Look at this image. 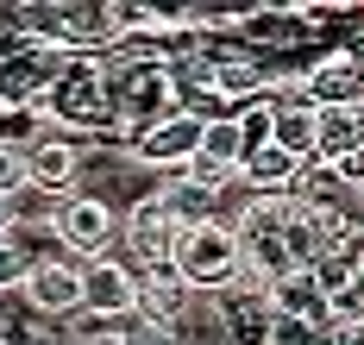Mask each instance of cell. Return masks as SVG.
Listing matches in <instances>:
<instances>
[{
  "instance_id": "484cf974",
  "label": "cell",
  "mask_w": 364,
  "mask_h": 345,
  "mask_svg": "<svg viewBox=\"0 0 364 345\" xmlns=\"http://www.w3.org/2000/svg\"><path fill=\"white\" fill-rule=\"evenodd\" d=\"M126 345H170V339H164V333H132Z\"/></svg>"
},
{
  "instance_id": "44dd1931",
  "label": "cell",
  "mask_w": 364,
  "mask_h": 345,
  "mask_svg": "<svg viewBox=\"0 0 364 345\" xmlns=\"http://www.w3.org/2000/svg\"><path fill=\"white\" fill-rule=\"evenodd\" d=\"M270 345H333V327H321V320H270Z\"/></svg>"
},
{
  "instance_id": "ba28073f",
  "label": "cell",
  "mask_w": 364,
  "mask_h": 345,
  "mask_svg": "<svg viewBox=\"0 0 364 345\" xmlns=\"http://www.w3.org/2000/svg\"><path fill=\"white\" fill-rule=\"evenodd\" d=\"M82 307L95 314H132L139 307V276L113 258H88L82 264Z\"/></svg>"
},
{
  "instance_id": "30bf717a",
  "label": "cell",
  "mask_w": 364,
  "mask_h": 345,
  "mask_svg": "<svg viewBox=\"0 0 364 345\" xmlns=\"http://www.w3.org/2000/svg\"><path fill=\"white\" fill-rule=\"evenodd\" d=\"M57 76H63L57 57H19V63H0V107H32V101H44Z\"/></svg>"
},
{
  "instance_id": "277c9868",
  "label": "cell",
  "mask_w": 364,
  "mask_h": 345,
  "mask_svg": "<svg viewBox=\"0 0 364 345\" xmlns=\"http://www.w3.org/2000/svg\"><path fill=\"white\" fill-rule=\"evenodd\" d=\"M201 138H208V119H195V114H170V119H157V126H145L139 132V145H132V157L139 163H157V170H176L182 176V163L201 151Z\"/></svg>"
},
{
  "instance_id": "7a4b0ae2",
  "label": "cell",
  "mask_w": 364,
  "mask_h": 345,
  "mask_svg": "<svg viewBox=\"0 0 364 345\" xmlns=\"http://www.w3.org/2000/svg\"><path fill=\"white\" fill-rule=\"evenodd\" d=\"M176 251H182V226L170 220V207L157 195H145L126 214V258L145 270V276H157V270H176Z\"/></svg>"
},
{
  "instance_id": "ac0fdd59",
  "label": "cell",
  "mask_w": 364,
  "mask_h": 345,
  "mask_svg": "<svg viewBox=\"0 0 364 345\" xmlns=\"http://www.w3.org/2000/svg\"><path fill=\"white\" fill-rule=\"evenodd\" d=\"M270 145H283L289 157H314V107L308 114H277V132H270Z\"/></svg>"
},
{
  "instance_id": "5b68a950",
  "label": "cell",
  "mask_w": 364,
  "mask_h": 345,
  "mask_svg": "<svg viewBox=\"0 0 364 345\" xmlns=\"http://www.w3.org/2000/svg\"><path fill=\"white\" fill-rule=\"evenodd\" d=\"M308 101L314 107H364V63L352 57V44L346 50H327L314 70H308Z\"/></svg>"
},
{
  "instance_id": "d6986e66",
  "label": "cell",
  "mask_w": 364,
  "mask_h": 345,
  "mask_svg": "<svg viewBox=\"0 0 364 345\" xmlns=\"http://www.w3.org/2000/svg\"><path fill=\"white\" fill-rule=\"evenodd\" d=\"M201 151L239 170V163H245V138H239V119H232V114H220L214 126H208V138H201Z\"/></svg>"
},
{
  "instance_id": "5bb4252c",
  "label": "cell",
  "mask_w": 364,
  "mask_h": 345,
  "mask_svg": "<svg viewBox=\"0 0 364 345\" xmlns=\"http://www.w3.org/2000/svg\"><path fill=\"white\" fill-rule=\"evenodd\" d=\"M295 170H301V157H289L283 145H264V151H252L239 163V189L245 195H289Z\"/></svg>"
},
{
  "instance_id": "7c38bea8",
  "label": "cell",
  "mask_w": 364,
  "mask_h": 345,
  "mask_svg": "<svg viewBox=\"0 0 364 345\" xmlns=\"http://www.w3.org/2000/svg\"><path fill=\"white\" fill-rule=\"evenodd\" d=\"M26 295H32V307H44V314H70V307H82V270L75 264H32V276H26Z\"/></svg>"
},
{
  "instance_id": "cb8c5ba5",
  "label": "cell",
  "mask_w": 364,
  "mask_h": 345,
  "mask_svg": "<svg viewBox=\"0 0 364 345\" xmlns=\"http://www.w3.org/2000/svg\"><path fill=\"white\" fill-rule=\"evenodd\" d=\"M333 345H364V320H333Z\"/></svg>"
},
{
  "instance_id": "603a6c76",
  "label": "cell",
  "mask_w": 364,
  "mask_h": 345,
  "mask_svg": "<svg viewBox=\"0 0 364 345\" xmlns=\"http://www.w3.org/2000/svg\"><path fill=\"white\" fill-rule=\"evenodd\" d=\"M26 182V151H13V145H0V195H13Z\"/></svg>"
},
{
  "instance_id": "2e32d148",
  "label": "cell",
  "mask_w": 364,
  "mask_h": 345,
  "mask_svg": "<svg viewBox=\"0 0 364 345\" xmlns=\"http://www.w3.org/2000/svg\"><path fill=\"white\" fill-rule=\"evenodd\" d=\"M157 201L170 207V220H176L182 232L214 226V220H220V195L201 189V182H188V176H170V189H157Z\"/></svg>"
},
{
  "instance_id": "3957f363",
  "label": "cell",
  "mask_w": 364,
  "mask_h": 345,
  "mask_svg": "<svg viewBox=\"0 0 364 345\" xmlns=\"http://www.w3.org/2000/svg\"><path fill=\"white\" fill-rule=\"evenodd\" d=\"M44 107L57 119H70V126H95V119L113 114L107 101V76H101V63H63V76L50 82V94H44Z\"/></svg>"
},
{
  "instance_id": "e0dca14e",
  "label": "cell",
  "mask_w": 364,
  "mask_h": 345,
  "mask_svg": "<svg viewBox=\"0 0 364 345\" xmlns=\"http://www.w3.org/2000/svg\"><path fill=\"white\" fill-rule=\"evenodd\" d=\"M364 151V132L352 107H314V157L321 163H339V157Z\"/></svg>"
},
{
  "instance_id": "8992f818",
  "label": "cell",
  "mask_w": 364,
  "mask_h": 345,
  "mask_svg": "<svg viewBox=\"0 0 364 345\" xmlns=\"http://www.w3.org/2000/svg\"><path fill=\"white\" fill-rule=\"evenodd\" d=\"M188 302H195V289L182 283L176 270H157V276L139 283V307H132V314L145 320V333H164V339H170L182 320H188Z\"/></svg>"
},
{
  "instance_id": "83f0119b",
  "label": "cell",
  "mask_w": 364,
  "mask_h": 345,
  "mask_svg": "<svg viewBox=\"0 0 364 345\" xmlns=\"http://www.w3.org/2000/svg\"><path fill=\"white\" fill-rule=\"evenodd\" d=\"M358 245H364V220H358Z\"/></svg>"
},
{
  "instance_id": "d4e9b609",
  "label": "cell",
  "mask_w": 364,
  "mask_h": 345,
  "mask_svg": "<svg viewBox=\"0 0 364 345\" xmlns=\"http://www.w3.org/2000/svg\"><path fill=\"white\" fill-rule=\"evenodd\" d=\"M13 232V195H0V239Z\"/></svg>"
},
{
  "instance_id": "ffe728a7",
  "label": "cell",
  "mask_w": 364,
  "mask_h": 345,
  "mask_svg": "<svg viewBox=\"0 0 364 345\" xmlns=\"http://www.w3.org/2000/svg\"><path fill=\"white\" fill-rule=\"evenodd\" d=\"M182 176H188V182H201V189H214V195H226L232 182H239V170H232V163H220V157H208V151L188 157V163H182Z\"/></svg>"
},
{
  "instance_id": "4316f807",
  "label": "cell",
  "mask_w": 364,
  "mask_h": 345,
  "mask_svg": "<svg viewBox=\"0 0 364 345\" xmlns=\"http://www.w3.org/2000/svg\"><path fill=\"white\" fill-rule=\"evenodd\" d=\"M358 132H364V107H358Z\"/></svg>"
},
{
  "instance_id": "8fae6325",
  "label": "cell",
  "mask_w": 364,
  "mask_h": 345,
  "mask_svg": "<svg viewBox=\"0 0 364 345\" xmlns=\"http://www.w3.org/2000/svg\"><path fill=\"white\" fill-rule=\"evenodd\" d=\"M270 314H283V320H321V327H333L327 295H321L314 270H289L283 283H270Z\"/></svg>"
},
{
  "instance_id": "9c48e42d",
  "label": "cell",
  "mask_w": 364,
  "mask_h": 345,
  "mask_svg": "<svg viewBox=\"0 0 364 345\" xmlns=\"http://www.w3.org/2000/svg\"><path fill=\"white\" fill-rule=\"evenodd\" d=\"M170 94H176V76H170L164 63H145V70H132V82H126V101H119V114H126L139 132H145V126H157V119L176 114V107H170Z\"/></svg>"
},
{
  "instance_id": "4fadbf2b",
  "label": "cell",
  "mask_w": 364,
  "mask_h": 345,
  "mask_svg": "<svg viewBox=\"0 0 364 345\" xmlns=\"http://www.w3.org/2000/svg\"><path fill=\"white\" fill-rule=\"evenodd\" d=\"M289 201H295V207H314V214H327V207H352L358 195L339 182V170H333V163L308 157V163L295 170V182H289Z\"/></svg>"
},
{
  "instance_id": "6da1fadb",
  "label": "cell",
  "mask_w": 364,
  "mask_h": 345,
  "mask_svg": "<svg viewBox=\"0 0 364 345\" xmlns=\"http://www.w3.org/2000/svg\"><path fill=\"white\" fill-rule=\"evenodd\" d=\"M245 264V251H239V232L214 220V226H195L182 232V251H176V276L188 289H232V276Z\"/></svg>"
},
{
  "instance_id": "9a60e30c",
  "label": "cell",
  "mask_w": 364,
  "mask_h": 345,
  "mask_svg": "<svg viewBox=\"0 0 364 345\" xmlns=\"http://www.w3.org/2000/svg\"><path fill=\"white\" fill-rule=\"evenodd\" d=\"M26 182H32V189H44V195L75 189V145H57V138L26 145Z\"/></svg>"
},
{
  "instance_id": "52a82bcc",
  "label": "cell",
  "mask_w": 364,
  "mask_h": 345,
  "mask_svg": "<svg viewBox=\"0 0 364 345\" xmlns=\"http://www.w3.org/2000/svg\"><path fill=\"white\" fill-rule=\"evenodd\" d=\"M50 232L63 245H75L82 258H101V245H107V232H113V214H107V201H95V195H70L50 214Z\"/></svg>"
},
{
  "instance_id": "7402d4cb",
  "label": "cell",
  "mask_w": 364,
  "mask_h": 345,
  "mask_svg": "<svg viewBox=\"0 0 364 345\" xmlns=\"http://www.w3.org/2000/svg\"><path fill=\"white\" fill-rule=\"evenodd\" d=\"M26 276H32V258H26V245H13V232L0 239V295L6 289H26Z\"/></svg>"
}]
</instances>
